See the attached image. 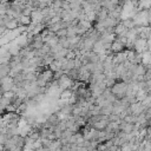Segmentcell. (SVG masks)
Returning <instances> with one entry per match:
<instances>
[{"instance_id": "5b68a950", "label": "cell", "mask_w": 151, "mask_h": 151, "mask_svg": "<svg viewBox=\"0 0 151 151\" xmlns=\"http://www.w3.org/2000/svg\"><path fill=\"white\" fill-rule=\"evenodd\" d=\"M92 52H93V53H97V54L104 53V46H103V42H101L100 40H98V41H96V42L93 44Z\"/></svg>"}, {"instance_id": "9a60e30c", "label": "cell", "mask_w": 151, "mask_h": 151, "mask_svg": "<svg viewBox=\"0 0 151 151\" xmlns=\"http://www.w3.org/2000/svg\"><path fill=\"white\" fill-rule=\"evenodd\" d=\"M53 134H54V138H55V140H59V139L61 138V131H59L58 129H55V130L53 131Z\"/></svg>"}, {"instance_id": "5bb4252c", "label": "cell", "mask_w": 151, "mask_h": 151, "mask_svg": "<svg viewBox=\"0 0 151 151\" xmlns=\"http://www.w3.org/2000/svg\"><path fill=\"white\" fill-rule=\"evenodd\" d=\"M50 50H51V48H50V46H48V45H46V44H44V45H42V47L40 48V51L42 52V54H44V55H45V54H50Z\"/></svg>"}, {"instance_id": "4fadbf2b", "label": "cell", "mask_w": 151, "mask_h": 151, "mask_svg": "<svg viewBox=\"0 0 151 151\" xmlns=\"http://www.w3.org/2000/svg\"><path fill=\"white\" fill-rule=\"evenodd\" d=\"M12 104V100H9V99H7V98H1L0 99V105H2L4 107H6V106H8V105H11Z\"/></svg>"}, {"instance_id": "8fae6325", "label": "cell", "mask_w": 151, "mask_h": 151, "mask_svg": "<svg viewBox=\"0 0 151 151\" xmlns=\"http://www.w3.org/2000/svg\"><path fill=\"white\" fill-rule=\"evenodd\" d=\"M72 136H73V133H72L70 130H67V129H66L65 131H63V132H61V138H60V139H66V140H68Z\"/></svg>"}, {"instance_id": "30bf717a", "label": "cell", "mask_w": 151, "mask_h": 151, "mask_svg": "<svg viewBox=\"0 0 151 151\" xmlns=\"http://www.w3.org/2000/svg\"><path fill=\"white\" fill-rule=\"evenodd\" d=\"M107 18V11L105 8H100V11L97 13V21H104Z\"/></svg>"}, {"instance_id": "ba28073f", "label": "cell", "mask_w": 151, "mask_h": 151, "mask_svg": "<svg viewBox=\"0 0 151 151\" xmlns=\"http://www.w3.org/2000/svg\"><path fill=\"white\" fill-rule=\"evenodd\" d=\"M18 22H19V26H29L31 25V18L29 17H25V15H20L19 19H18Z\"/></svg>"}, {"instance_id": "e0dca14e", "label": "cell", "mask_w": 151, "mask_h": 151, "mask_svg": "<svg viewBox=\"0 0 151 151\" xmlns=\"http://www.w3.org/2000/svg\"><path fill=\"white\" fill-rule=\"evenodd\" d=\"M0 26H4V20H2V17H0Z\"/></svg>"}, {"instance_id": "52a82bcc", "label": "cell", "mask_w": 151, "mask_h": 151, "mask_svg": "<svg viewBox=\"0 0 151 151\" xmlns=\"http://www.w3.org/2000/svg\"><path fill=\"white\" fill-rule=\"evenodd\" d=\"M146 72V68L144 65L139 64V65H136L134 67V71L132 72V76H144V73Z\"/></svg>"}, {"instance_id": "9c48e42d", "label": "cell", "mask_w": 151, "mask_h": 151, "mask_svg": "<svg viewBox=\"0 0 151 151\" xmlns=\"http://www.w3.org/2000/svg\"><path fill=\"white\" fill-rule=\"evenodd\" d=\"M73 94V91L71 88H66V90H63L60 92V96H59V99H63V100H68L70 97Z\"/></svg>"}, {"instance_id": "7a4b0ae2", "label": "cell", "mask_w": 151, "mask_h": 151, "mask_svg": "<svg viewBox=\"0 0 151 151\" xmlns=\"http://www.w3.org/2000/svg\"><path fill=\"white\" fill-rule=\"evenodd\" d=\"M110 51L112 54H118V53H122L125 51L124 48V45H122L118 40H114L112 44H111V47H110Z\"/></svg>"}, {"instance_id": "6da1fadb", "label": "cell", "mask_w": 151, "mask_h": 151, "mask_svg": "<svg viewBox=\"0 0 151 151\" xmlns=\"http://www.w3.org/2000/svg\"><path fill=\"white\" fill-rule=\"evenodd\" d=\"M127 88V84L124 81H116V84L111 87L112 94L116 97L117 100H120L123 97H125V92Z\"/></svg>"}, {"instance_id": "8992f818", "label": "cell", "mask_w": 151, "mask_h": 151, "mask_svg": "<svg viewBox=\"0 0 151 151\" xmlns=\"http://www.w3.org/2000/svg\"><path fill=\"white\" fill-rule=\"evenodd\" d=\"M149 94H150V93H146L144 90H139V91L136 93L134 98H136V100H137L138 103H143V101L146 99V97H147Z\"/></svg>"}, {"instance_id": "7c38bea8", "label": "cell", "mask_w": 151, "mask_h": 151, "mask_svg": "<svg viewBox=\"0 0 151 151\" xmlns=\"http://www.w3.org/2000/svg\"><path fill=\"white\" fill-rule=\"evenodd\" d=\"M57 44H58V38H57V37L51 38V39H50V41H48V42H46V45H48V46H50V48H51V47H53V46H55Z\"/></svg>"}, {"instance_id": "2e32d148", "label": "cell", "mask_w": 151, "mask_h": 151, "mask_svg": "<svg viewBox=\"0 0 151 151\" xmlns=\"http://www.w3.org/2000/svg\"><path fill=\"white\" fill-rule=\"evenodd\" d=\"M6 32H7V29L5 28V26H0V37H1V35H4Z\"/></svg>"}, {"instance_id": "3957f363", "label": "cell", "mask_w": 151, "mask_h": 151, "mask_svg": "<svg viewBox=\"0 0 151 151\" xmlns=\"http://www.w3.org/2000/svg\"><path fill=\"white\" fill-rule=\"evenodd\" d=\"M37 78H40V79H42V80L46 81V83H50V81L53 80V72L50 71L48 68H46L44 72L37 74Z\"/></svg>"}, {"instance_id": "277c9868", "label": "cell", "mask_w": 151, "mask_h": 151, "mask_svg": "<svg viewBox=\"0 0 151 151\" xmlns=\"http://www.w3.org/2000/svg\"><path fill=\"white\" fill-rule=\"evenodd\" d=\"M4 26H5V28H6L7 31H13V29H15V28L19 27V22H18L17 19H12V20H9L8 22H6Z\"/></svg>"}]
</instances>
